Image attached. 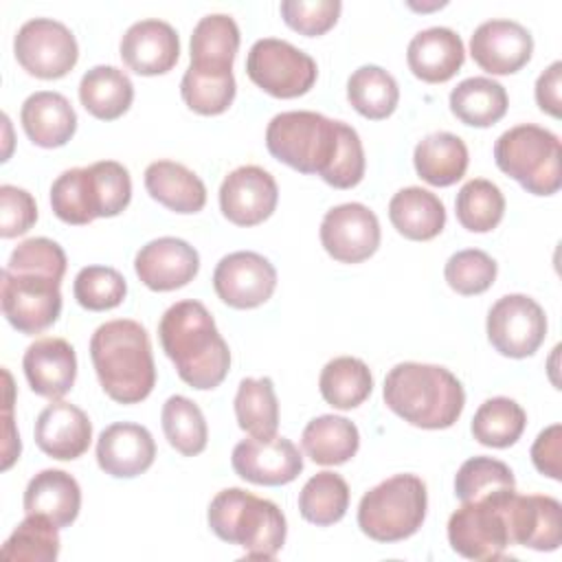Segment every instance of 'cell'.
I'll return each mask as SVG.
<instances>
[{"instance_id": "1", "label": "cell", "mask_w": 562, "mask_h": 562, "mask_svg": "<svg viewBox=\"0 0 562 562\" xmlns=\"http://www.w3.org/2000/svg\"><path fill=\"white\" fill-rule=\"evenodd\" d=\"M266 147L279 162L305 176H321L334 189H351L364 178V149L358 132L345 121L310 110L272 116Z\"/></svg>"}, {"instance_id": "2", "label": "cell", "mask_w": 562, "mask_h": 562, "mask_svg": "<svg viewBox=\"0 0 562 562\" xmlns=\"http://www.w3.org/2000/svg\"><path fill=\"white\" fill-rule=\"evenodd\" d=\"M162 351L182 382L198 391L215 389L231 369V351L211 312L193 299L173 303L158 323Z\"/></svg>"}, {"instance_id": "3", "label": "cell", "mask_w": 562, "mask_h": 562, "mask_svg": "<svg viewBox=\"0 0 562 562\" xmlns=\"http://www.w3.org/2000/svg\"><path fill=\"white\" fill-rule=\"evenodd\" d=\"M90 358L105 395L119 404L143 402L156 384L147 329L132 318L99 325L90 338Z\"/></svg>"}, {"instance_id": "4", "label": "cell", "mask_w": 562, "mask_h": 562, "mask_svg": "<svg viewBox=\"0 0 562 562\" xmlns=\"http://www.w3.org/2000/svg\"><path fill=\"white\" fill-rule=\"evenodd\" d=\"M382 397L397 417L426 430L450 428L465 406L459 378L446 367L424 362L395 364L384 378Z\"/></svg>"}, {"instance_id": "5", "label": "cell", "mask_w": 562, "mask_h": 562, "mask_svg": "<svg viewBox=\"0 0 562 562\" xmlns=\"http://www.w3.org/2000/svg\"><path fill=\"white\" fill-rule=\"evenodd\" d=\"M211 531L244 549L246 558L272 560L285 544V516L268 498H259L241 487L217 492L206 514Z\"/></svg>"}, {"instance_id": "6", "label": "cell", "mask_w": 562, "mask_h": 562, "mask_svg": "<svg viewBox=\"0 0 562 562\" xmlns=\"http://www.w3.org/2000/svg\"><path fill=\"white\" fill-rule=\"evenodd\" d=\"M132 200L130 171L116 160H99L88 167L66 169L50 187L53 213L72 226L97 217H114Z\"/></svg>"}, {"instance_id": "7", "label": "cell", "mask_w": 562, "mask_h": 562, "mask_svg": "<svg viewBox=\"0 0 562 562\" xmlns=\"http://www.w3.org/2000/svg\"><path fill=\"white\" fill-rule=\"evenodd\" d=\"M426 509V483L417 474H395L360 498L358 527L375 542H400L422 527Z\"/></svg>"}, {"instance_id": "8", "label": "cell", "mask_w": 562, "mask_h": 562, "mask_svg": "<svg viewBox=\"0 0 562 562\" xmlns=\"http://www.w3.org/2000/svg\"><path fill=\"white\" fill-rule=\"evenodd\" d=\"M560 156V138L533 123L509 127L494 143L496 167L533 195L558 193L562 184Z\"/></svg>"}, {"instance_id": "9", "label": "cell", "mask_w": 562, "mask_h": 562, "mask_svg": "<svg viewBox=\"0 0 562 562\" xmlns=\"http://www.w3.org/2000/svg\"><path fill=\"white\" fill-rule=\"evenodd\" d=\"M516 492L498 490L476 501L461 503L448 520V542L452 551L468 560H498L512 547L507 525V501Z\"/></svg>"}, {"instance_id": "10", "label": "cell", "mask_w": 562, "mask_h": 562, "mask_svg": "<svg viewBox=\"0 0 562 562\" xmlns=\"http://www.w3.org/2000/svg\"><path fill=\"white\" fill-rule=\"evenodd\" d=\"M246 72L255 86L277 99L307 94L318 77L312 55L277 37H263L250 46Z\"/></svg>"}, {"instance_id": "11", "label": "cell", "mask_w": 562, "mask_h": 562, "mask_svg": "<svg viewBox=\"0 0 562 562\" xmlns=\"http://www.w3.org/2000/svg\"><path fill=\"white\" fill-rule=\"evenodd\" d=\"M61 279L35 270H2V314L22 334L48 329L61 314Z\"/></svg>"}, {"instance_id": "12", "label": "cell", "mask_w": 562, "mask_h": 562, "mask_svg": "<svg viewBox=\"0 0 562 562\" xmlns=\"http://www.w3.org/2000/svg\"><path fill=\"white\" fill-rule=\"evenodd\" d=\"M13 53L18 64L37 79H61L79 59L72 31L53 18L24 22L15 33Z\"/></svg>"}, {"instance_id": "13", "label": "cell", "mask_w": 562, "mask_h": 562, "mask_svg": "<svg viewBox=\"0 0 562 562\" xmlns=\"http://www.w3.org/2000/svg\"><path fill=\"white\" fill-rule=\"evenodd\" d=\"M487 340L507 358L533 356L547 336V314L527 294H505L487 312Z\"/></svg>"}, {"instance_id": "14", "label": "cell", "mask_w": 562, "mask_h": 562, "mask_svg": "<svg viewBox=\"0 0 562 562\" xmlns=\"http://www.w3.org/2000/svg\"><path fill=\"white\" fill-rule=\"evenodd\" d=\"M215 294L235 310L263 305L277 288L274 266L259 252L237 250L222 257L213 270Z\"/></svg>"}, {"instance_id": "15", "label": "cell", "mask_w": 562, "mask_h": 562, "mask_svg": "<svg viewBox=\"0 0 562 562\" xmlns=\"http://www.w3.org/2000/svg\"><path fill=\"white\" fill-rule=\"evenodd\" d=\"M321 244L340 263H360L380 246L378 215L360 204L347 202L329 209L321 222Z\"/></svg>"}, {"instance_id": "16", "label": "cell", "mask_w": 562, "mask_h": 562, "mask_svg": "<svg viewBox=\"0 0 562 562\" xmlns=\"http://www.w3.org/2000/svg\"><path fill=\"white\" fill-rule=\"evenodd\" d=\"M231 463L239 479L255 485H285L303 470L301 450L279 435L241 439L233 448Z\"/></svg>"}, {"instance_id": "17", "label": "cell", "mask_w": 562, "mask_h": 562, "mask_svg": "<svg viewBox=\"0 0 562 562\" xmlns=\"http://www.w3.org/2000/svg\"><path fill=\"white\" fill-rule=\"evenodd\" d=\"M279 202L274 178L257 165L233 169L220 184V211L235 226H257L268 220Z\"/></svg>"}, {"instance_id": "18", "label": "cell", "mask_w": 562, "mask_h": 562, "mask_svg": "<svg viewBox=\"0 0 562 562\" xmlns=\"http://www.w3.org/2000/svg\"><path fill=\"white\" fill-rule=\"evenodd\" d=\"M533 53L531 33L514 20H487L470 37L472 59L490 75H514Z\"/></svg>"}, {"instance_id": "19", "label": "cell", "mask_w": 562, "mask_h": 562, "mask_svg": "<svg viewBox=\"0 0 562 562\" xmlns=\"http://www.w3.org/2000/svg\"><path fill=\"white\" fill-rule=\"evenodd\" d=\"M136 277L154 292H171L191 283L200 270L198 250L180 237L147 241L134 259Z\"/></svg>"}, {"instance_id": "20", "label": "cell", "mask_w": 562, "mask_h": 562, "mask_svg": "<svg viewBox=\"0 0 562 562\" xmlns=\"http://www.w3.org/2000/svg\"><path fill=\"white\" fill-rule=\"evenodd\" d=\"M119 53L123 64L143 77L169 72L180 57L176 29L165 20L134 22L121 37Z\"/></svg>"}, {"instance_id": "21", "label": "cell", "mask_w": 562, "mask_h": 562, "mask_svg": "<svg viewBox=\"0 0 562 562\" xmlns=\"http://www.w3.org/2000/svg\"><path fill=\"white\" fill-rule=\"evenodd\" d=\"M512 544L536 551H555L562 542V505L544 494H512L507 501Z\"/></svg>"}, {"instance_id": "22", "label": "cell", "mask_w": 562, "mask_h": 562, "mask_svg": "<svg viewBox=\"0 0 562 562\" xmlns=\"http://www.w3.org/2000/svg\"><path fill=\"white\" fill-rule=\"evenodd\" d=\"M154 459L156 441L140 424H110L97 439V463L114 479H134L147 472Z\"/></svg>"}, {"instance_id": "23", "label": "cell", "mask_w": 562, "mask_h": 562, "mask_svg": "<svg viewBox=\"0 0 562 562\" xmlns=\"http://www.w3.org/2000/svg\"><path fill=\"white\" fill-rule=\"evenodd\" d=\"M22 369L31 391L40 397H64L77 378V356L68 340L46 336L31 342L22 358Z\"/></svg>"}, {"instance_id": "24", "label": "cell", "mask_w": 562, "mask_h": 562, "mask_svg": "<svg viewBox=\"0 0 562 562\" xmlns=\"http://www.w3.org/2000/svg\"><path fill=\"white\" fill-rule=\"evenodd\" d=\"M33 437L44 454L59 461H72L88 450L92 441V424L79 406L53 400L37 415Z\"/></svg>"}, {"instance_id": "25", "label": "cell", "mask_w": 562, "mask_h": 562, "mask_svg": "<svg viewBox=\"0 0 562 562\" xmlns=\"http://www.w3.org/2000/svg\"><path fill=\"white\" fill-rule=\"evenodd\" d=\"M463 61V42L448 26H430L419 31L406 48V64L411 72L426 83H443L452 79Z\"/></svg>"}, {"instance_id": "26", "label": "cell", "mask_w": 562, "mask_h": 562, "mask_svg": "<svg viewBox=\"0 0 562 562\" xmlns=\"http://www.w3.org/2000/svg\"><path fill=\"white\" fill-rule=\"evenodd\" d=\"M20 123L31 143L37 147H61L77 132V112L70 101L53 90H40L24 99Z\"/></svg>"}, {"instance_id": "27", "label": "cell", "mask_w": 562, "mask_h": 562, "mask_svg": "<svg viewBox=\"0 0 562 562\" xmlns=\"http://www.w3.org/2000/svg\"><path fill=\"white\" fill-rule=\"evenodd\" d=\"M81 509V487L64 470L37 472L24 490V512L48 518L55 527H70Z\"/></svg>"}, {"instance_id": "28", "label": "cell", "mask_w": 562, "mask_h": 562, "mask_svg": "<svg viewBox=\"0 0 562 562\" xmlns=\"http://www.w3.org/2000/svg\"><path fill=\"white\" fill-rule=\"evenodd\" d=\"M147 193L173 213H198L206 204V187L198 173L173 160H156L145 169Z\"/></svg>"}, {"instance_id": "29", "label": "cell", "mask_w": 562, "mask_h": 562, "mask_svg": "<svg viewBox=\"0 0 562 562\" xmlns=\"http://www.w3.org/2000/svg\"><path fill=\"white\" fill-rule=\"evenodd\" d=\"M389 220L393 228L413 241H428L446 226V206L428 189H400L389 202Z\"/></svg>"}, {"instance_id": "30", "label": "cell", "mask_w": 562, "mask_h": 562, "mask_svg": "<svg viewBox=\"0 0 562 562\" xmlns=\"http://www.w3.org/2000/svg\"><path fill=\"white\" fill-rule=\"evenodd\" d=\"M468 147L450 132H435L424 136L413 151L417 176L432 187H450L465 176Z\"/></svg>"}, {"instance_id": "31", "label": "cell", "mask_w": 562, "mask_h": 562, "mask_svg": "<svg viewBox=\"0 0 562 562\" xmlns=\"http://www.w3.org/2000/svg\"><path fill=\"white\" fill-rule=\"evenodd\" d=\"M79 101L94 119L114 121L130 110L134 83L116 66H94L79 81Z\"/></svg>"}, {"instance_id": "32", "label": "cell", "mask_w": 562, "mask_h": 562, "mask_svg": "<svg viewBox=\"0 0 562 562\" xmlns=\"http://www.w3.org/2000/svg\"><path fill=\"white\" fill-rule=\"evenodd\" d=\"M509 99L505 88L490 77H468L450 92V112L472 127H490L507 112Z\"/></svg>"}, {"instance_id": "33", "label": "cell", "mask_w": 562, "mask_h": 562, "mask_svg": "<svg viewBox=\"0 0 562 562\" xmlns=\"http://www.w3.org/2000/svg\"><path fill=\"white\" fill-rule=\"evenodd\" d=\"M305 454L318 465L347 463L360 446V432L353 422L340 415L314 417L301 435Z\"/></svg>"}, {"instance_id": "34", "label": "cell", "mask_w": 562, "mask_h": 562, "mask_svg": "<svg viewBox=\"0 0 562 562\" xmlns=\"http://www.w3.org/2000/svg\"><path fill=\"white\" fill-rule=\"evenodd\" d=\"M237 86L233 68L189 66L180 81V94L189 110L202 116H217L226 112L235 99Z\"/></svg>"}, {"instance_id": "35", "label": "cell", "mask_w": 562, "mask_h": 562, "mask_svg": "<svg viewBox=\"0 0 562 562\" xmlns=\"http://www.w3.org/2000/svg\"><path fill=\"white\" fill-rule=\"evenodd\" d=\"M318 389L329 406L351 411L371 395L373 375L360 358L338 356L323 367Z\"/></svg>"}, {"instance_id": "36", "label": "cell", "mask_w": 562, "mask_h": 562, "mask_svg": "<svg viewBox=\"0 0 562 562\" xmlns=\"http://www.w3.org/2000/svg\"><path fill=\"white\" fill-rule=\"evenodd\" d=\"M347 99L364 119L382 121L395 112L400 88L391 72L375 64H367L351 72L347 81Z\"/></svg>"}, {"instance_id": "37", "label": "cell", "mask_w": 562, "mask_h": 562, "mask_svg": "<svg viewBox=\"0 0 562 562\" xmlns=\"http://www.w3.org/2000/svg\"><path fill=\"white\" fill-rule=\"evenodd\" d=\"M239 50V26L226 13L204 15L191 33V64L233 68Z\"/></svg>"}, {"instance_id": "38", "label": "cell", "mask_w": 562, "mask_h": 562, "mask_svg": "<svg viewBox=\"0 0 562 562\" xmlns=\"http://www.w3.org/2000/svg\"><path fill=\"white\" fill-rule=\"evenodd\" d=\"M235 417L250 437H274L279 428V402L270 378H244L235 395Z\"/></svg>"}, {"instance_id": "39", "label": "cell", "mask_w": 562, "mask_h": 562, "mask_svg": "<svg viewBox=\"0 0 562 562\" xmlns=\"http://www.w3.org/2000/svg\"><path fill=\"white\" fill-rule=\"evenodd\" d=\"M527 426L525 408L512 397L485 400L472 417V435L481 446L509 448L514 446Z\"/></svg>"}, {"instance_id": "40", "label": "cell", "mask_w": 562, "mask_h": 562, "mask_svg": "<svg viewBox=\"0 0 562 562\" xmlns=\"http://www.w3.org/2000/svg\"><path fill=\"white\" fill-rule=\"evenodd\" d=\"M349 507V485L336 472H318L299 492V512L301 516L316 525L329 527L338 522Z\"/></svg>"}, {"instance_id": "41", "label": "cell", "mask_w": 562, "mask_h": 562, "mask_svg": "<svg viewBox=\"0 0 562 562\" xmlns=\"http://www.w3.org/2000/svg\"><path fill=\"white\" fill-rule=\"evenodd\" d=\"M454 213L459 224L470 233H490L494 231L505 215V198L501 189L485 180H468L454 200Z\"/></svg>"}, {"instance_id": "42", "label": "cell", "mask_w": 562, "mask_h": 562, "mask_svg": "<svg viewBox=\"0 0 562 562\" xmlns=\"http://www.w3.org/2000/svg\"><path fill=\"white\" fill-rule=\"evenodd\" d=\"M160 422L169 446L176 448L180 454L195 457L206 448V419L193 400L184 395H171L162 404Z\"/></svg>"}, {"instance_id": "43", "label": "cell", "mask_w": 562, "mask_h": 562, "mask_svg": "<svg viewBox=\"0 0 562 562\" xmlns=\"http://www.w3.org/2000/svg\"><path fill=\"white\" fill-rule=\"evenodd\" d=\"M59 527L48 518L26 514V518L13 529L2 544V558L29 560V562H53L59 555Z\"/></svg>"}, {"instance_id": "44", "label": "cell", "mask_w": 562, "mask_h": 562, "mask_svg": "<svg viewBox=\"0 0 562 562\" xmlns=\"http://www.w3.org/2000/svg\"><path fill=\"white\" fill-rule=\"evenodd\" d=\"M512 487H516L512 468L492 457H472L463 461L454 476V496L461 503L476 501L481 496Z\"/></svg>"}, {"instance_id": "45", "label": "cell", "mask_w": 562, "mask_h": 562, "mask_svg": "<svg viewBox=\"0 0 562 562\" xmlns=\"http://www.w3.org/2000/svg\"><path fill=\"white\" fill-rule=\"evenodd\" d=\"M72 294L83 310L105 312L123 303L127 294V283L116 268L86 266L75 277Z\"/></svg>"}, {"instance_id": "46", "label": "cell", "mask_w": 562, "mask_h": 562, "mask_svg": "<svg viewBox=\"0 0 562 562\" xmlns=\"http://www.w3.org/2000/svg\"><path fill=\"white\" fill-rule=\"evenodd\" d=\"M496 272H498L496 261L479 248L454 252L443 268V277L448 285L463 296H474L490 290L496 279Z\"/></svg>"}, {"instance_id": "47", "label": "cell", "mask_w": 562, "mask_h": 562, "mask_svg": "<svg viewBox=\"0 0 562 562\" xmlns=\"http://www.w3.org/2000/svg\"><path fill=\"white\" fill-rule=\"evenodd\" d=\"M279 11L292 31L305 37H318L338 22L342 4L340 0H283Z\"/></svg>"}, {"instance_id": "48", "label": "cell", "mask_w": 562, "mask_h": 562, "mask_svg": "<svg viewBox=\"0 0 562 562\" xmlns=\"http://www.w3.org/2000/svg\"><path fill=\"white\" fill-rule=\"evenodd\" d=\"M9 270H37L64 279L66 272V252L64 248L48 237H31L18 244L7 261Z\"/></svg>"}, {"instance_id": "49", "label": "cell", "mask_w": 562, "mask_h": 562, "mask_svg": "<svg viewBox=\"0 0 562 562\" xmlns=\"http://www.w3.org/2000/svg\"><path fill=\"white\" fill-rule=\"evenodd\" d=\"M37 222V206L26 189L0 187V235L4 239L24 235Z\"/></svg>"}, {"instance_id": "50", "label": "cell", "mask_w": 562, "mask_h": 562, "mask_svg": "<svg viewBox=\"0 0 562 562\" xmlns=\"http://www.w3.org/2000/svg\"><path fill=\"white\" fill-rule=\"evenodd\" d=\"M531 461L540 474L553 481L562 479V426L560 424H551L536 437L531 446Z\"/></svg>"}, {"instance_id": "51", "label": "cell", "mask_w": 562, "mask_h": 562, "mask_svg": "<svg viewBox=\"0 0 562 562\" xmlns=\"http://www.w3.org/2000/svg\"><path fill=\"white\" fill-rule=\"evenodd\" d=\"M560 86H562V64L553 61L536 81V103L542 112L560 119Z\"/></svg>"}, {"instance_id": "52", "label": "cell", "mask_w": 562, "mask_h": 562, "mask_svg": "<svg viewBox=\"0 0 562 562\" xmlns=\"http://www.w3.org/2000/svg\"><path fill=\"white\" fill-rule=\"evenodd\" d=\"M4 380H7V406H4V461H2V470H9L11 463L20 457V435L13 432V419H11V375L4 371Z\"/></svg>"}]
</instances>
